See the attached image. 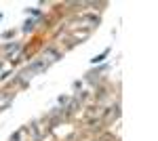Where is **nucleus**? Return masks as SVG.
I'll list each match as a JSON object with an SVG mask.
<instances>
[{"label": "nucleus", "instance_id": "obj_1", "mask_svg": "<svg viewBox=\"0 0 158 141\" xmlns=\"http://www.w3.org/2000/svg\"><path fill=\"white\" fill-rule=\"evenodd\" d=\"M44 59H47V61H57V59H59V53H57L55 48H47V51H44Z\"/></svg>", "mask_w": 158, "mask_h": 141}]
</instances>
